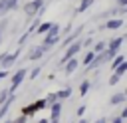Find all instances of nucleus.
Segmentation results:
<instances>
[{
	"mask_svg": "<svg viewBox=\"0 0 127 123\" xmlns=\"http://www.w3.org/2000/svg\"><path fill=\"white\" fill-rule=\"evenodd\" d=\"M26 75H28V71H26L24 67H20V69L12 75V85H10V91H16V87L24 81V77H26Z\"/></svg>",
	"mask_w": 127,
	"mask_h": 123,
	"instance_id": "20e7f679",
	"label": "nucleus"
},
{
	"mask_svg": "<svg viewBox=\"0 0 127 123\" xmlns=\"http://www.w3.org/2000/svg\"><path fill=\"white\" fill-rule=\"evenodd\" d=\"M117 4H119L121 8H125V6H127V0H117Z\"/></svg>",
	"mask_w": 127,
	"mask_h": 123,
	"instance_id": "c85d7f7f",
	"label": "nucleus"
},
{
	"mask_svg": "<svg viewBox=\"0 0 127 123\" xmlns=\"http://www.w3.org/2000/svg\"><path fill=\"white\" fill-rule=\"evenodd\" d=\"M36 107H38V109H44V107H46V101H44V99H38V101H36Z\"/></svg>",
	"mask_w": 127,
	"mask_h": 123,
	"instance_id": "a878e982",
	"label": "nucleus"
},
{
	"mask_svg": "<svg viewBox=\"0 0 127 123\" xmlns=\"http://www.w3.org/2000/svg\"><path fill=\"white\" fill-rule=\"evenodd\" d=\"M38 123H48V119H40V121H38Z\"/></svg>",
	"mask_w": 127,
	"mask_h": 123,
	"instance_id": "473e14b6",
	"label": "nucleus"
},
{
	"mask_svg": "<svg viewBox=\"0 0 127 123\" xmlns=\"http://www.w3.org/2000/svg\"><path fill=\"white\" fill-rule=\"evenodd\" d=\"M18 56H20V50H16L14 54H6V56L0 60V69H10V67L16 63Z\"/></svg>",
	"mask_w": 127,
	"mask_h": 123,
	"instance_id": "f03ea898",
	"label": "nucleus"
},
{
	"mask_svg": "<svg viewBox=\"0 0 127 123\" xmlns=\"http://www.w3.org/2000/svg\"><path fill=\"white\" fill-rule=\"evenodd\" d=\"M81 48H83V46H81V42H79V40H71V42H69V46H67V50H65V54L62 56L60 65H64V63H65L69 58H73V56H75V54H77Z\"/></svg>",
	"mask_w": 127,
	"mask_h": 123,
	"instance_id": "f257e3e1",
	"label": "nucleus"
},
{
	"mask_svg": "<svg viewBox=\"0 0 127 123\" xmlns=\"http://www.w3.org/2000/svg\"><path fill=\"white\" fill-rule=\"evenodd\" d=\"M105 48H107V44H105V42H97V44H95V48H93V52L97 54V52H103Z\"/></svg>",
	"mask_w": 127,
	"mask_h": 123,
	"instance_id": "4be33fe9",
	"label": "nucleus"
},
{
	"mask_svg": "<svg viewBox=\"0 0 127 123\" xmlns=\"http://www.w3.org/2000/svg\"><path fill=\"white\" fill-rule=\"evenodd\" d=\"M38 73H40V67H34V69H32V73H30V79H36V77H38Z\"/></svg>",
	"mask_w": 127,
	"mask_h": 123,
	"instance_id": "393cba45",
	"label": "nucleus"
},
{
	"mask_svg": "<svg viewBox=\"0 0 127 123\" xmlns=\"http://www.w3.org/2000/svg\"><path fill=\"white\" fill-rule=\"evenodd\" d=\"M93 2H95V0H81V2H79V6H77V14L85 12V10H87V8H89Z\"/></svg>",
	"mask_w": 127,
	"mask_h": 123,
	"instance_id": "2eb2a0df",
	"label": "nucleus"
},
{
	"mask_svg": "<svg viewBox=\"0 0 127 123\" xmlns=\"http://www.w3.org/2000/svg\"><path fill=\"white\" fill-rule=\"evenodd\" d=\"M10 93H12L10 89H4V91H0V103H4V101L8 99V95H10Z\"/></svg>",
	"mask_w": 127,
	"mask_h": 123,
	"instance_id": "5701e85b",
	"label": "nucleus"
},
{
	"mask_svg": "<svg viewBox=\"0 0 127 123\" xmlns=\"http://www.w3.org/2000/svg\"><path fill=\"white\" fill-rule=\"evenodd\" d=\"M58 42H60V34H58V36L46 34V38H44V44H42V48H44V50H50V48H54V46H56Z\"/></svg>",
	"mask_w": 127,
	"mask_h": 123,
	"instance_id": "0eeeda50",
	"label": "nucleus"
},
{
	"mask_svg": "<svg viewBox=\"0 0 127 123\" xmlns=\"http://www.w3.org/2000/svg\"><path fill=\"white\" fill-rule=\"evenodd\" d=\"M95 123H105V119H103V117H101V119H97V121H95Z\"/></svg>",
	"mask_w": 127,
	"mask_h": 123,
	"instance_id": "2f4dec72",
	"label": "nucleus"
},
{
	"mask_svg": "<svg viewBox=\"0 0 127 123\" xmlns=\"http://www.w3.org/2000/svg\"><path fill=\"white\" fill-rule=\"evenodd\" d=\"M89 81L85 79V81H81V85H79V95H87V91H89Z\"/></svg>",
	"mask_w": 127,
	"mask_h": 123,
	"instance_id": "6ab92c4d",
	"label": "nucleus"
},
{
	"mask_svg": "<svg viewBox=\"0 0 127 123\" xmlns=\"http://www.w3.org/2000/svg\"><path fill=\"white\" fill-rule=\"evenodd\" d=\"M14 99H16V95H14V93H10V95H8V99H6L4 103H0V119L8 113V109H10V105H12V101H14Z\"/></svg>",
	"mask_w": 127,
	"mask_h": 123,
	"instance_id": "6e6552de",
	"label": "nucleus"
},
{
	"mask_svg": "<svg viewBox=\"0 0 127 123\" xmlns=\"http://www.w3.org/2000/svg\"><path fill=\"white\" fill-rule=\"evenodd\" d=\"M50 26H52V22H42V24H38V26H36V30H34V32H36V34H46V32L50 30Z\"/></svg>",
	"mask_w": 127,
	"mask_h": 123,
	"instance_id": "ddd939ff",
	"label": "nucleus"
},
{
	"mask_svg": "<svg viewBox=\"0 0 127 123\" xmlns=\"http://www.w3.org/2000/svg\"><path fill=\"white\" fill-rule=\"evenodd\" d=\"M6 71H8V69H0V79H4V77H6Z\"/></svg>",
	"mask_w": 127,
	"mask_h": 123,
	"instance_id": "c756f323",
	"label": "nucleus"
},
{
	"mask_svg": "<svg viewBox=\"0 0 127 123\" xmlns=\"http://www.w3.org/2000/svg\"><path fill=\"white\" fill-rule=\"evenodd\" d=\"M85 109H87V107H85V105H81V107H79V109L75 111V113H77V117H81V115L85 113Z\"/></svg>",
	"mask_w": 127,
	"mask_h": 123,
	"instance_id": "bb28decb",
	"label": "nucleus"
},
{
	"mask_svg": "<svg viewBox=\"0 0 127 123\" xmlns=\"http://www.w3.org/2000/svg\"><path fill=\"white\" fill-rule=\"evenodd\" d=\"M119 79H121V75H117V73H113V75L109 77V85H115V83H119Z\"/></svg>",
	"mask_w": 127,
	"mask_h": 123,
	"instance_id": "b1692460",
	"label": "nucleus"
},
{
	"mask_svg": "<svg viewBox=\"0 0 127 123\" xmlns=\"http://www.w3.org/2000/svg\"><path fill=\"white\" fill-rule=\"evenodd\" d=\"M4 123H12V121H4Z\"/></svg>",
	"mask_w": 127,
	"mask_h": 123,
	"instance_id": "f704fd0d",
	"label": "nucleus"
},
{
	"mask_svg": "<svg viewBox=\"0 0 127 123\" xmlns=\"http://www.w3.org/2000/svg\"><path fill=\"white\" fill-rule=\"evenodd\" d=\"M77 67H79V60H77L75 56H73V58H69V60L64 63V69H65V73H67V75H69V73H73Z\"/></svg>",
	"mask_w": 127,
	"mask_h": 123,
	"instance_id": "423d86ee",
	"label": "nucleus"
},
{
	"mask_svg": "<svg viewBox=\"0 0 127 123\" xmlns=\"http://www.w3.org/2000/svg\"><path fill=\"white\" fill-rule=\"evenodd\" d=\"M125 71H127V62L123 60V62L115 67V73H117V75H125Z\"/></svg>",
	"mask_w": 127,
	"mask_h": 123,
	"instance_id": "f3484780",
	"label": "nucleus"
},
{
	"mask_svg": "<svg viewBox=\"0 0 127 123\" xmlns=\"http://www.w3.org/2000/svg\"><path fill=\"white\" fill-rule=\"evenodd\" d=\"M121 26H123V20H121V18H109L107 24H105L107 30H119Z\"/></svg>",
	"mask_w": 127,
	"mask_h": 123,
	"instance_id": "9b49d317",
	"label": "nucleus"
},
{
	"mask_svg": "<svg viewBox=\"0 0 127 123\" xmlns=\"http://www.w3.org/2000/svg\"><path fill=\"white\" fill-rule=\"evenodd\" d=\"M36 111H38V107H36V103H32V105H26V107L22 109V113H24L26 117H28V115H34Z\"/></svg>",
	"mask_w": 127,
	"mask_h": 123,
	"instance_id": "dca6fc26",
	"label": "nucleus"
},
{
	"mask_svg": "<svg viewBox=\"0 0 127 123\" xmlns=\"http://www.w3.org/2000/svg\"><path fill=\"white\" fill-rule=\"evenodd\" d=\"M60 113H62V99L50 103V119L52 117H60Z\"/></svg>",
	"mask_w": 127,
	"mask_h": 123,
	"instance_id": "1a4fd4ad",
	"label": "nucleus"
},
{
	"mask_svg": "<svg viewBox=\"0 0 127 123\" xmlns=\"http://www.w3.org/2000/svg\"><path fill=\"white\" fill-rule=\"evenodd\" d=\"M44 52H46V50H44L42 46H38V48L30 50V54H28V60H30V62H36V60H40V58L44 56Z\"/></svg>",
	"mask_w": 127,
	"mask_h": 123,
	"instance_id": "9d476101",
	"label": "nucleus"
},
{
	"mask_svg": "<svg viewBox=\"0 0 127 123\" xmlns=\"http://www.w3.org/2000/svg\"><path fill=\"white\" fill-rule=\"evenodd\" d=\"M44 101H46V105H50V103H54V101H58V97H56V93H48V95L44 97Z\"/></svg>",
	"mask_w": 127,
	"mask_h": 123,
	"instance_id": "412c9836",
	"label": "nucleus"
},
{
	"mask_svg": "<svg viewBox=\"0 0 127 123\" xmlns=\"http://www.w3.org/2000/svg\"><path fill=\"white\" fill-rule=\"evenodd\" d=\"M93 56H95V52H93V50H91V52H87V54L83 56L81 63H83V65H89V63H91V60H93Z\"/></svg>",
	"mask_w": 127,
	"mask_h": 123,
	"instance_id": "a211bd4d",
	"label": "nucleus"
},
{
	"mask_svg": "<svg viewBox=\"0 0 127 123\" xmlns=\"http://www.w3.org/2000/svg\"><path fill=\"white\" fill-rule=\"evenodd\" d=\"M46 34H52V36H58V34H60V26H58V24H52V26H50V30H48Z\"/></svg>",
	"mask_w": 127,
	"mask_h": 123,
	"instance_id": "aec40b11",
	"label": "nucleus"
},
{
	"mask_svg": "<svg viewBox=\"0 0 127 123\" xmlns=\"http://www.w3.org/2000/svg\"><path fill=\"white\" fill-rule=\"evenodd\" d=\"M69 95H71V89H69V87H64V89L56 91V97H58V99H67Z\"/></svg>",
	"mask_w": 127,
	"mask_h": 123,
	"instance_id": "4468645a",
	"label": "nucleus"
},
{
	"mask_svg": "<svg viewBox=\"0 0 127 123\" xmlns=\"http://www.w3.org/2000/svg\"><path fill=\"white\" fill-rule=\"evenodd\" d=\"M111 123H123V119H121V117H113V121H111Z\"/></svg>",
	"mask_w": 127,
	"mask_h": 123,
	"instance_id": "7c9ffc66",
	"label": "nucleus"
},
{
	"mask_svg": "<svg viewBox=\"0 0 127 123\" xmlns=\"http://www.w3.org/2000/svg\"><path fill=\"white\" fill-rule=\"evenodd\" d=\"M0 40H2V28H0Z\"/></svg>",
	"mask_w": 127,
	"mask_h": 123,
	"instance_id": "72a5a7b5",
	"label": "nucleus"
},
{
	"mask_svg": "<svg viewBox=\"0 0 127 123\" xmlns=\"http://www.w3.org/2000/svg\"><path fill=\"white\" fill-rule=\"evenodd\" d=\"M16 123H26V115H24V113H22V115H20V117H18V119H16Z\"/></svg>",
	"mask_w": 127,
	"mask_h": 123,
	"instance_id": "cd10ccee",
	"label": "nucleus"
},
{
	"mask_svg": "<svg viewBox=\"0 0 127 123\" xmlns=\"http://www.w3.org/2000/svg\"><path fill=\"white\" fill-rule=\"evenodd\" d=\"M18 6V0H0V16H4L6 12L14 10Z\"/></svg>",
	"mask_w": 127,
	"mask_h": 123,
	"instance_id": "39448f33",
	"label": "nucleus"
},
{
	"mask_svg": "<svg viewBox=\"0 0 127 123\" xmlns=\"http://www.w3.org/2000/svg\"><path fill=\"white\" fill-rule=\"evenodd\" d=\"M127 99V95L121 91V93H115V95H111V99H109V105H121L123 101Z\"/></svg>",
	"mask_w": 127,
	"mask_h": 123,
	"instance_id": "f8f14e48",
	"label": "nucleus"
},
{
	"mask_svg": "<svg viewBox=\"0 0 127 123\" xmlns=\"http://www.w3.org/2000/svg\"><path fill=\"white\" fill-rule=\"evenodd\" d=\"M40 6H44V0H30L28 4H24V14L34 16V14H38Z\"/></svg>",
	"mask_w": 127,
	"mask_h": 123,
	"instance_id": "7ed1b4c3",
	"label": "nucleus"
}]
</instances>
